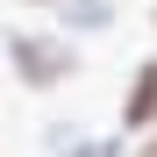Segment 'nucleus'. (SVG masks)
<instances>
[{"mask_svg": "<svg viewBox=\"0 0 157 157\" xmlns=\"http://www.w3.org/2000/svg\"><path fill=\"white\" fill-rule=\"evenodd\" d=\"M7 57H14V71L29 86H57V78L78 71V50L64 36H7Z\"/></svg>", "mask_w": 157, "mask_h": 157, "instance_id": "obj_1", "label": "nucleus"}, {"mask_svg": "<svg viewBox=\"0 0 157 157\" xmlns=\"http://www.w3.org/2000/svg\"><path fill=\"white\" fill-rule=\"evenodd\" d=\"M121 121H128V128H150V121H157V57L136 64V93L121 100Z\"/></svg>", "mask_w": 157, "mask_h": 157, "instance_id": "obj_2", "label": "nucleus"}, {"mask_svg": "<svg viewBox=\"0 0 157 157\" xmlns=\"http://www.w3.org/2000/svg\"><path fill=\"white\" fill-rule=\"evenodd\" d=\"M64 14L78 21V29H107V21H114V7H107V0H64Z\"/></svg>", "mask_w": 157, "mask_h": 157, "instance_id": "obj_3", "label": "nucleus"}, {"mask_svg": "<svg viewBox=\"0 0 157 157\" xmlns=\"http://www.w3.org/2000/svg\"><path fill=\"white\" fill-rule=\"evenodd\" d=\"M136 157H157V143H143V150H136Z\"/></svg>", "mask_w": 157, "mask_h": 157, "instance_id": "obj_4", "label": "nucleus"}]
</instances>
